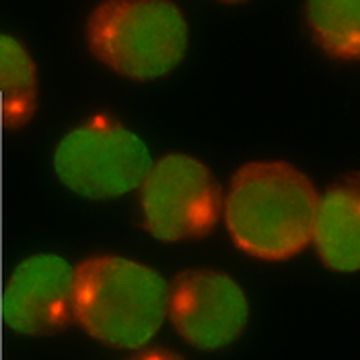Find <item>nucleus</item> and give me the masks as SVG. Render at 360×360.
<instances>
[{
	"mask_svg": "<svg viewBox=\"0 0 360 360\" xmlns=\"http://www.w3.org/2000/svg\"><path fill=\"white\" fill-rule=\"evenodd\" d=\"M317 198L311 179L284 161L248 163L231 179L222 217L239 250L282 262L311 243Z\"/></svg>",
	"mask_w": 360,
	"mask_h": 360,
	"instance_id": "obj_1",
	"label": "nucleus"
},
{
	"mask_svg": "<svg viewBox=\"0 0 360 360\" xmlns=\"http://www.w3.org/2000/svg\"><path fill=\"white\" fill-rule=\"evenodd\" d=\"M167 301L165 278L139 262L97 255L75 268V321L110 348H144L165 323Z\"/></svg>",
	"mask_w": 360,
	"mask_h": 360,
	"instance_id": "obj_2",
	"label": "nucleus"
},
{
	"mask_svg": "<svg viewBox=\"0 0 360 360\" xmlns=\"http://www.w3.org/2000/svg\"><path fill=\"white\" fill-rule=\"evenodd\" d=\"M84 33L91 54L132 81L165 77L188 52V23L171 0H103Z\"/></svg>",
	"mask_w": 360,
	"mask_h": 360,
	"instance_id": "obj_3",
	"label": "nucleus"
},
{
	"mask_svg": "<svg viewBox=\"0 0 360 360\" xmlns=\"http://www.w3.org/2000/svg\"><path fill=\"white\" fill-rule=\"evenodd\" d=\"M58 179L89 200H113L139 190L153 169L146 142L105 113L70 130L54 153Z\"/></svg>",
	"mask_w": 360,
	"mask_h": 360,
	"instance_id": "obj_4",
	"label": "nucleus"
},
{
	"mask_svg": "<svg viewBox=\"0 0 360 360\" xmlns=\"http://www.w3.org/2000/svg\"><path fill=\"white\" fill-rule=\"evenodd\" d=\"M222 188L212 171L188 155L153 163L140 186L146 231L165 243L206 237L222 214Z\"/></svg>",
	"mask_w": 360,
	"mask_h": 360,
	"instance_id": "obj_5",
	"label": "nucleus"
},
{
	"mask_svg": "<svg viewBox=\"0 0 360 360\" xmlns=\"http://www.w3.org/2000/svg\"><path fill=\"white\" fill-rule=\"evenodd\" d=\"M167 317L190 346L221 350L243 333L250 303L231 276L212 270H186L169 286Z\"/></svg>",
	"mask_w": 360,
	"mask_h": 360,
	"instance_id": "obj_6",
	"label": "nucleus"
},
{
	"mask_svg": "<svg viewBox=\"0 0 360 360\" xmlns=\"http://www.w3.org/2000/svg\"><path fill=\"white\" fill-rule=\"evenodd\" d=\"M75 268L60 255L37 253L21 262L2 295V321L23 335H52L75 321Z\"/></svg>",
	"mask_w": 360,
	"mask_h": 360,
	"instance_id": "obj_7",
	"label": "nucleus"
},
{
	"mask_svg": "<svg viewBox=\"0 0 360 360\" xmlns=\"http://www.w3.org/2000/svg\"><path fill=\"white\" fill-rule=\"evenodd\" d=\"M311 241L321 262L335 272L360 268V184L350 173L317 198Z\"/></svg>",
	"mask_w": 360,
	"mask_h": 360,
	"instance_id": "obj_8",
	"label": "nucleus"
},
{
	"mask_svg": "<svg viewBox=\"0 0 360 360\" xmlns=\"http://www.w3.org/2000/svg\"><path fill=\"white\" fill-rule=\"evenodd\" d=\"M37 110V68L13 35L0 33V115L6 130L23 128Z\"/></svg>",
	"mask_w": 360,
	"mask_h": 360,
	"instance_id": "obj_9",
	"label": "nucleus"
},
{
	"mask_svg": "<svg viewBox=\"0 0 360 360\" xmlns=\"http://www.w3.org/2000/svg\"><path fill=\"white\" fill-rule=\"evenodd\" d=\"M305 21L313 41L326 54L359 60L360 0H307Z\"/></svg>",
	"mask_w": 360,
	"mask_h": 360,
	"instance_id": "obj_10",
	"label": "nucleus"
},
{
	"mask_svg": "<svg viewBox=\"0 0 360 360\" xmlns=\"http://www.w3.org/2000/svg\"><path fill=\"white\" fill-rule=\"evenodd\" d=\"M221 2H226V4H237V2H245V0H221Z\"/></svg>",
	"mask_w": 360,
	"mask_h": 360,
	"instance_id": "obj_11",
	"label": "nucleus"
}]
</instances>
